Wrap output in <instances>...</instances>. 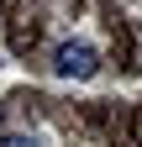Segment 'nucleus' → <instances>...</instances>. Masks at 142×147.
Wrapping results in <instances>:
<instances>
[{
	"instance_id": "obj_1",
	"label": "nucleus",
	"mask_w": 142,
	"mask_h": 147,
	"mask_svg": "<svg viewBox=\"0 0 142 147\" xmlns=\"http://www.w3.org/2000/svg\"><path fill=\"white\" fill-rule=\"evenodd\" d=\"M53 68H58L63 79H90V74L100 68V53L90 42H63L58 53H53Z\"/></svg>"
},
{
	"instance_id": "obj_2",
	"label": "nucleus",
	"mask_w": 142,
	"mask_h": 147,
	"mask_svg": "<svg viewBox=\"0 0 142 147\" xmlns=\"http://www.w3.org/2000/svg\"><path fill=\"white\" fill-rule=\"evenodd\" d=\"M0 147H42L37 137H21V131H11V137H0Z\"/></svg>"
}]
</instances>
